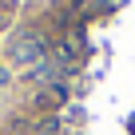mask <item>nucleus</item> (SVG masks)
Masks as SVG:
<instances>
[{
  "label": "nucleus",
  "instance_id": "nucleus-1",
  "mask_svg": "<svg viewBox=\"0 0 135 135\" xmlns=\"http://www.w3.org/2000/svg\"><path fill=\"white\" fill-rule=\"evenodd\" d=\"M12 60L16 64H36V60H44V44L32 40V36H24V40L12 44Z\"/></svg>",
  "mask_w": 135,
  "mask_h": 135
}]
</instances>
